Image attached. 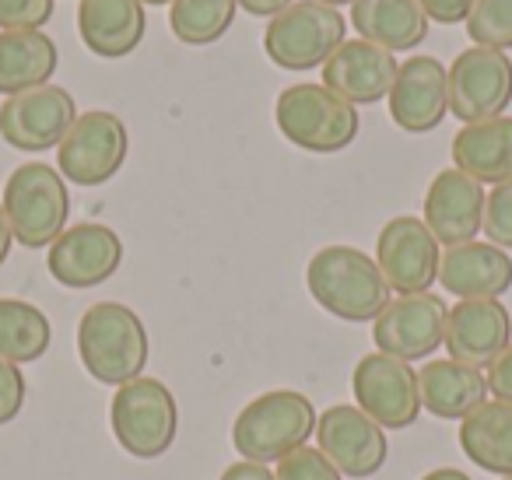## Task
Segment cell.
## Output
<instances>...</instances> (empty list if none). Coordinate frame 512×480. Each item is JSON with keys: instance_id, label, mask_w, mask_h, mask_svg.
Listing matches in <instances>:
<instances>
[{"instance_id": "4", "label": "cell", "mask_w": 512, "mask_h": 480, "mask_svg": "<svg viewBox=\"0 0 512 480\" xmlns=\"http://www.w3.org/2000/svg\"><path fill=\"white\" fill-rule=\"evenodd\" d=\"M4 214L25 249H43L60 239L71 214V193L60 169L46 162H25L4 183Z\"/></svg>"}, {"instance_id": "15", "label": "cell", "mask_w": 512, "mask_h": 480, "mask_svg": "<svg viewBox=\"0 0 512 480\" xmlns=\"http://www.w3.org/2000/svg\"><path fill=\"white\" fill-rule=\"evenodd\" d=\"M120 263H123L120 235L109 225H99V221L64 228L60 239L50 246V256H46V267H50L53 281L74 291L106 284L120 270Z\"/></svg>"}, {"instance_id": "5", "label": "cell", "mask_w": 512, "mask_h": 480, "mask_svg": "<svg viewBox=\"0 0 512 480\" xmlns=\"http://www.w3.org/2000/svg\"><path fill=\"white\" fill-rule=\"evenodd\" d=\"M109 428L120 449L134 459H158L172 449L179 431V407L162 379L127 382L109 403Z\"/></svg>"}, {"instance_id": "34", "label": "cell", "mask_w": 512, "mask_h": 480, "mask_svg": "<svg viewBox=\"0 0 512 480\" xmlns=\"http://www.w3.org/2000/svg\"><path fill=\"white\" fill-rule=\"evenodd\" d=\"M418 8L425 11L428 22L460 25V22H467L470 8H474V0H418Z\"/></svg>"}, {"instance_id": "10", "label": "cell", "mask_w": 512, "mask_h": 480, "mask_svg": "<svg viewBox=\"0 0 512 480\" xmlns=\"http://www.w3.org/2000/svg\"><path fill=\"white\" fill-rule=\"evenodd\" d=\"M351 393L358 400V410L369 414L383 431L411 428L421 414L418 372L407 361H397L383 351L365 354L358 361L351 375Z\"/></svg>"}, {"instance_id": "26", "label": "cell", "mask_w": 512, "mask_h": 480, "mask_svg": "<svg viewBox=\"0 0 512 480\" xmlns=\"http://www.w3.org/2000/svg\"><path fill=\"white\" fill-rule=\"evenodd\" d=\"M460 449L474 466L512 477V403L484 400L460 421Z\"/></svg>"}, {"instance_id": "14", "label": "cell", "mask_w": 512, "mask_h": 480, "mask_svg": "<svg viewBox=\"0 0 512 480\" xmlns=\"http://www.w3.org/2000/svg\"><path fill=\"white\" fill-rule=\"evenodd\" d=\"M316 449L341 470V477H372L390 456L386 431L351 403L323 410L316 421Z\"/></svg>"}, {"instance_id": "42", "label": "cell", "mask_w": 512, "mask_h": 480, "mask_svg": "<svg viewBox=\"0 0 512 480\" xmlns=\"http://www.w3.org/2000/svg\"><path fill=\"white\" fill-rule=\"evenodd\" d=\"M502 480H512V477H502Z\"/></svg>"}, {"instance_id": "23", "label": "cell", "mask_w": 512, "mask_h": 480, "mask_svg": "<svg viewBox=\"0 0 512 480\" xmlns=\"http://www.w3.org/2000/svg\"><path fill=\"white\" fill-rule=\"evenodd\" d=\"M453 169L467 172L481 186L512 179V116L467 123L453 137Z\"/></svg>"}, {"instance_id": "36", "label": "cell", "mask_w": 512, "mask_h": 480, "mask_svg": "<svg viewBox=\"0 0 512 480\" xmlns=\"http://www.w3.org/2000/svg\"><path fill=\"white\" fill-rule=\"evenodd\" d=\"M218 480H278V477H274V470H267L264 463H246V459H239V463L228 466Z\"/></svg>"}, {"instance_id": "40", "label": "cell", "mask_w": 512, "mask_h": 480, "mask_svg": "<svg viewBox=\"0 0 512 480\" xmlns=\"http://www.w3.org/2000/svg\"><path fill=\"white\" fill-rule=\"evenodd\" d=\"M320 4H327V8H337V11H341L344 4H355V0H320Z\"/></svg>"}, {"instance_id": "35", "label": "cell", "mask_w": 512, "mask_h": 480, "mask_svg": "<svg viewBox=\"0 0 512 480\" xmlns=\"http://www.w3.org/2000/svg\"><path fill=\"white\" fill-rule=\"evenodd\" d=\"M488 393L502 403H512V344L488 365Z\"/></svg>"}, {"instance_id": "20", "label": "cell", "mask_w": 512, "mask_h": 480, "mask_svg": "<svg viewBox=\"0 0 512 480\" xmlns=\"http://www.w3.org/2000/svg\"><path fill=\"white\" fill-rule=\"evenodd\" d=\"M148 32L141 0H81L78 4V36L88 53L102 60H120L141 46Z\"/></svg>"}, {"instance_id": "32", "label": "cell", "mask_w": 512, "mask_h": 480, "mask_svg": "<svg viewBox=\"0 0 512 480\" xmlns=\"http://www.w3.org/2000/svg\"><path fill=\"white\" fill-rule=\"evenodd\" d=\"M274 477L278 480H344L341 470H337L320 449H309V445H302L292 456L281 459Z\"/></svg>"}, {"instance_id": "13", "label": "cell", "mask_w": 512, "mask_h": 480, "mask_svg": "<svg viewBox=\"0 0 512 480\" xmlns=\"http://www.w3.org/2000/svg\"><path fill=\"white\" fill-rule=\"evenodd\" d=\"M446 316H449L446 302L439 295H432V291L390 298V305L376 316L372 340H376V347L383 354L411 365V361L432 358L442 347Z\"/></svg>"}, {"instance_id": "17", "label": "cell", "mask_w": 512, "mask_h": 480, "mask_svg": "<svg viewBox=\"0 0 512 480\" xmlns=\"http://www.w3.org/2000/svg\"><path fill=\"white\" fill-rule=\"evenodd\" d=\"M484 186L460 169H442L425 193V225L439 246L474 242L484 225Z\"/></svg>"}, {"instance_id": "1", "label": "cell", "mask_w": 512, "mask_h": 480, "mask_svg": "<svg viewBox=\"0 0 512 480\" xmlns=\"http://www.w3.org/2000/svg\"><path fill=\"white\" fill-rule=\"evenodd\" d=\"M306 288L316 305L344 323H376L379 312L390 305L379 263L355 246H323L306 267Z\"/></svg>"}, {"instance_id": "28", "label": "cell", "mask_w": 512, "mask_h": 480, "mask_svg": "<svg viewBox=\"0 0 512 480\" xmlns=\"http://www.w3.org/2000/svg\"><path fill=\"white\" fill-rule=\"evenodd\" d=\"M235 0H172L169 29L183 46H211L232 29Z\"/></svg>"}, {"instance_id": "41", "label": "cell", "mask_w": 512, "mask_h": 480, "mask_svg": "<svg viewBox=\"0 0 512 480\" xmlns=\"http://www.w3.org/2000/svg\"><path fill=\"white\" fill-rule=\"evenodd\" d=\"M141 4H148V8H165V4H172V0H141Z\"/></svg>"}, {"instance_id": "33", "label": "cell", "mask_w": 512, "mask_h": 480, "mask_svg": "<svg viewBox=\"0 0 512 480\" xmlns=\"http://www.w3.org/2000/svg\"><path fill=\"white\" fill-rule=\"evenodd\" d=\"M25 393H29V382H25L22 368L0 358V428L22 414Z\"/></svg>"}, {"instance_id": "3", "label": "cell", "mask_w": 512, "mask_h": 480, "mask_svg": "<svg viewBox=\"0 0 512 480\" xmlns=\"http://www.w3.org/2000/svg\"><path fill=\"white\" fill-rule=\"evenodd\" d=\"M320 414L313 400L295 389H271L239 410L232 424V445L246 463H281L295 449L309 445Z\"/></svg>"}, {"instance_id": "30", "label": "cell", "mask_w": 512, "mask_h": 480, "mask_svg": "<svg viewBox=\"0 0 512 480\" xmlns=\"http://www.w3.org/2000/svg\"><path fill=\"white\" fill-rule=\"evenodd\" d=\"M481 232L488 235L491 246L512 249V179L509 183L491 186V193L484 197V225Z\"/></svg>"}, {"instance_id": "2", "label": "cell", "mask_w": 512, "mask_h": 480, "mask_svg": "<svg viewBox=\"0 0 512 480\" xmlns=\"http://www.w3.org/2000/svg\"><path fill=\"white\" fill-rule=\"evenodd\" d=\"M78 354L85 372L102 386H127L148 365V330L141 316L120 302H95L78 323Z\"/></svg>"}, {"instance_id": "22", "label": "cell", "mask_w": 512, "mask_h": 480, "mask_svg": "<svg viewBox=\"0 0 512 480\" xmlns=\"http://www.w3.org/2000/svg\"><path fill=\"white\" fill-rule=\"evenodd\" d=\"M418 393L421 410L442 417V421H463L488 400V375L453 358L428 361L418 372Z\"/></svg>"}, {"instance_id": "12", "label": "cell", "mask_w": 512, "mask_h": 480, "mask_svg": "<svg viewBox=\"0 0 512 480\" xmlns=\"http://www.w3.org/2000/svg\"><path fill=\"white\" fill-rule=\"evenodd\" d=\"M376 263L397 295H425L439 281V242L414 214L386 221L376 239Z\"/></svg>"}, {"instance_id": "11", "label": "cell", "mask_w": 512, "mask_h": 480, "mask_svg": "<svg viewBox=\"0 0 512 480\" xmlns=\"http://www.w3.org/2000/svg\"><path fill=\"white\" fill-rule=\"evenodd\" d=\"M78 120L74 95L60 85H43L36 92H22L4 99L0 106V137L15 151L39 155V151L60 148L67 130Z\"/></svg>"}, {"instance_id": "6", "label": "cell", "mask_w": 512, "mask_h": 480, "mask_svg": "<svg viewBox=\"0 0 512 480\" xmlns=\"http://www.w3.org/2000/svg\"><path fill=\"white\" fill-rule=\"evenodd\" d=\"M274 120L285 141L313 155H334L344 151L358 137V109L351 102L337 99L323 85H292L278 95Z\"/></svg>"}, {"instance_id": "38", "label": "cell", "mask_w": 512, "mask_h": 480, "mask_svg": "<svg viewBox=\"0 0 512 480\" xmlns=\"http://www.w3.org/2000/svg\"><path fill=\"white\" fill-rule=\"evenodd\" d=\"M11 246H15V232H11V225H8V214H4V204H0V267H4V263H8Z\"/></svg>"}, {"instance_id": "37", "label": "cell", "mask_w": 512, "mask_h": 480, "mask_svg": "<svg viewBox=\"0 0 512 480\" xmlns=\"http://www.w3.org/2000/svg\"><path fill=\"white\" fill-rule=\"evenodd\" d=\"M242 11H249L253 18H278L281 11H288L295 0H235Z\"/></svg>"}, {"instance_id": "29", "label": "cell", "mask_w": 512, "mask_h": 480, "mask_svg": "<svg viewBox=\"0 0 512 480\" xmlns=\"http://www.w3.org/2000/svg\"><path fill=\"white\" fill-rule=\"evenodd\" d=\"M467 36L484 50H512V0H474L467 15Z\"/></svg>"}, {"instance_id": "8", "label": "cell", "mask_w": 512, "mask_h": 480, "mask_svg": "<svg viewBox=\"0 0 512 480\" xmlns=\"http://www.w3.org/2000/svg\"><path fill=\"white\" fill-rule=\"evenodd\" d=\"M130 151L127 127L116 113L88 109L74 120L57 148L60 176L74 186H102L123 169Z\"/></svg>"}, {"instance_id": "7", "label": "cell", "mask_w": 512, "mask_h": 480, "mask_svg": "<svg viewBox=\"0 0 512 480\" xmlns=\"http://www.w3.org/2000/svg\"><path fill=\"white\" fill-rule=\"evenodd\" d=\"M344 36L348 22L337 8L320 0H295L292 8L267 22L264 50L281 71H313L334 57L337 46H344Z\"/></svg>"}, {"instance_id": "9", "label": "cell", "mask_w": 512, "mask_h": 480, "mask_svg": "<svg viewBox=\"0 0 512 480\" xmlns=\"http://www.w3.org/2000/svg\"><path fill=\"white\" fill-rule=\"evenodd\" d=\"M449 113L467 127L505 116L512 102V60L509 53L470 46L446 67Z\"/></svg>"}, {"instance_id": "31", "label": "cell", "mask_w": 512, "mask_h": 480, "mask_svg": "<svg viewBox=\"0 0 512 480\" xmlns=\"http://www.w3.org/2000/svg\"><path fill=\"white\" fill-rule=\"evenodd\" d=\"M57 0H0V32H43Z\"/></svg>"}, {"instance_id": "16", "label": "cell", "mask_w": 512, "mask_h": 480, "mask_svg": "<svg viewBox=\"0 0 512 480\" xmlns=\"http://www.w3.org/2000/svg\"><path fill=\"white\" fill-rule=\"evenodd\" d=\"M512 344V316L498 298H460L446 316L442 347L470 368H488Z\"/></svg>"}, {"instance_id": "27", "label": "cell", "mask_w": 512, "mask_h": 480, "mask_svg": "<svg viewBox=\"0 0 512 480\" xmlns=\"http://www.w3.org/2000/svg\"><path fill=\"white\" fill-rule=\"evenodd\" d=\"M53 326L43 309L22 298H0V358L29 365L50 351Z\"/></svg>"}, {"instance_id": "21", "label": "cell", "mask_w": 512, "mask_h": 480, "mask_svg": "<svg viewBox=\"0 0 512 480\" xmlns=\"http://www.w3.org/2000/svg\"><path fill=\"white\" fill-rule=\"evenodd\" d=\"M439 281L456 298H502L512 288V260L491 242L449 246L439 263Z\"/></svg>"}, {"instance_id": "24", "label": "cell", "mask_w": 512, "mask_h": 480, "mask_svg": "<svg viewBox=\"0 0 512 480\" xmlns=\"http://www.w3.org/2000/svg\"><path fill=\"white\" fill-rule=\"evenodd\" d=\"M351 25L365 43H376L390 53L414 50L428 39V18L418 0H355Z\"/></svg>"}, {"instance_id": "19", "label": "cell", "mask_w": 512, "mask_h": 480, "mask_svg": "<svg viewBox=\"0 0 512 480\" xmlns=\"http://www.w3.org/2000/svg\"><path fill=\"white\" fill-rule=\"evenodd\" d=\"M397 78V60L390 50L365 39H344L337 46L334 57L323 64V88L337 95V99L351 102V106H372L383 102Z\"/></svg>"}, {"instance_id": "25", "label": "cell", "mask_w": 512, "mask_h": 480, "mask_svg": "<svg viewBox=\"0 0 512 480\" xmlns=\"http://www.w3.org/2000/svg\"><path fill=\"white\" fill-rule=\"evenodd\" d=\"M60 50L46 32H0V95H22L50 85Z\"/></svg>"}, {"instance_id": "18", "label": "cell", "mask_w": 512, "mask_h": 480, "mask_svg": "<svg viewBox=\"0 0 512 480\" xmlns=\"http://www.w3.org/2000/svg\"><path fill=\"white\" fill-rule=\"evenodd\" d=\"M390 120L407 134H428L449 113L446 67L435 57H411L397 67V78L386 95Z\"/></svg>"}, {"instance_id": "39", "label": "cell", "mask_w": 512, "mask_h": 480, "mask_svg": "<svg viewBox=\"0 0 512 480\" xmlns=\"http://www.w3.org/2000/svg\"><path fill=\"white\" fill-rule=\"evenodd\" d=\"M421 480H470L463 470H453V466H439V470H428Z\"/></svg>"}]
</instances>
